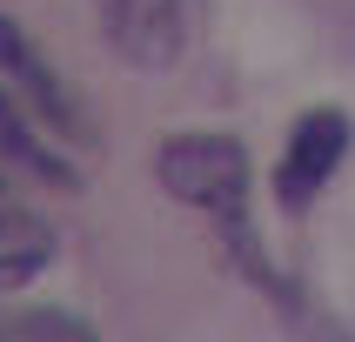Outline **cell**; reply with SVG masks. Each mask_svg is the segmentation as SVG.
<instances>
[{
  "mask_svg": "<svg viewBox=\"0 0 355 342\" xmlns=\"http://www.w3.org/2000/svg\"><path fill=\"white\" fill-rule=\"evenodd\" d=\"M0 342H101L74 309H7L0 316Z\"/></svg>",
  "mask_w": 355,
  "mask_h": 342,
  "instance_id": "6",
  "label": "cell"
},
{
  "mask_svg": "<svg viewBox=\"0 0 355 342\" xmlns=\"http://www.w3.org/2000/svg\"><path fill=\"white\" fill-rule=\"evenodd\" d=\"M0 161H7V168H20V175H34V181H54V188H80L74 161L54 155V148L34 135V121L20 114V101L7 94V87H0Z\"/></svg>",
  "mask_w": 355,
  "mask_h": 342,
  "instance_id": "5",
  "label": "cell"
},
{
  "mask_svg": "<svg viewBox=\"0 0 355 342\" xmlns=\"http://www.w3.org/2000/svg\"><path fill=\"white\" fill-rule=\"evenodd\" d=\"M155 181L175 201L201 208V215H241V195H248V148H241L235 135H215V128L168 135L155 148Z\"/></svg>",
  "mask_w": 355,
  "mask_h": 342,
  "instance_id": "1",
  "label": "cell"
},
{
  "mask_svg": "<svg viewBox=\"0 0 355 342\" xmlns=\"http://www.w3.org/2000/svg\"><path fill=\"white\" fill-rule=\"evenodd\" d=\"M349 141H355V121L349 108H309V114L288 128V148L275 161V201L282 208H309V201L336 181V168L349 161Z\"/></svg>",
  "mask_w": 355,
  "mask_h": 342,
  "instance_id": "2",
  "label": "cell"
},
{
  "mask_svg": "<svg viewBox=\"0 0 355 342\" xmlns=\"http://www.w3.org/2000/svg\"><path fill=\"white\" fill-rule=\"evenodd\" d=\"M101 40L121 67L168 74L181 60V0H94Z\"/></svg>",
  "mask_w": 355,
  "mask_h": 342,
  "instance_id": "3",
  "label": "cell"
},
{
  "mask_svg": "<svg viewBox=\"0 0 355 342\" xmlns=\"http://www.w3.org/2000/svg\"><path fill=\"white\" fill-rule=\"evenodd\" d=\"M34 67V47H27V34H20L14 20H0V74H27Z\"/></svg>",
  "mask_w": 355,
  "mask_h": 342,
  "instance_id": "7",
  "label": "cell"
},
{
  "mask_svg": "<svg viewBox=\"0 0 355 342\" xmlns=\"http://www.w3.org/2000/svg\"><path fill=\"white\" fill-rule=\"evenodd\" d=\"M60 255V235L34 208H0V296H14Z\"/></svg>",
  "mask_w": 355,
  "mask_h": 342,
  "instance_id": "4",
  "label": "cell"
}]
</instances>
